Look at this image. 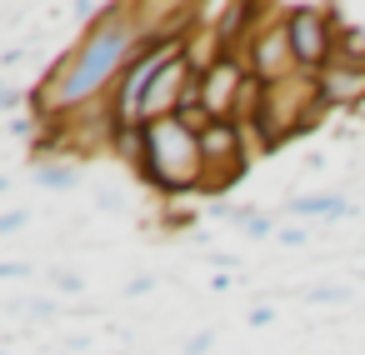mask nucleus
<instances>
[{
    "instance_id": "nucleus-10",
    "label": "nucleus",
    "mask_w": 365,
    "mask_h": 355,
    "mask_svg": "<svg viewBox=\"0 0 365 355\" xmlns=\"http://www.w3.org/2000/svg\"><path fill=\"white\" fill-rule=\"evenodd\" d=\"M21 225H31V210H16V215H0V235H11V230H21Z\"/></svg>"
},
{
    "instance_id": "nucleus-3",
    "label": "nucleus",
    "mask_w": 365,
    "mask_h": 355,
    "mask_svg": "<svg viewBox=\"0 0 365 355\" xmlns=\"http://www.w3.org/2000/svg\"><path fill=\"white\" fill-rule=\"evenodd\" d=\"M340 11L335 6H285V36H290V56L305 76H320L335 61L340 46Z\"/></svg>"
},
{
    "instance_id": "nucleus-5",
    "label": "nucleus",
    "mask_w": 365,
    "mask_h": 355,
    "mask_svg": "<svg viewBox=\"0 0 365 355\" xmlns=\"http://www.w3.org/2000/svg\"><path fill=\"white\" fill-rule=\"evenodd\" d=\"M245 71L260 81V86H280V81H290V76H300V66H295V56H290V36H285V11H270L265 16V26L250 36V46H245Z\"/></svg>"
},
{
    "instance_id": "nucleus-6",
    "label": "nucleus",
    "mask_w": 365,
    "mask_h": 355,
    "mask_svg": "<svg viewBox=\"0 0 365 355\" xmlns=\"http://www.w3.org/2000/svg\"><path fill=\"white\" fill-rule=\"evenodd\" d=\"M315 86H320V101H325L330 110H360V106H365V66L330 61V66L315 76Z\"/></svg>"
},
{
    "instance_id": "nucleus-12",
    "label": "nucleus",
    "mask_w": 365,
    "mask_h": 355,
    "mask_svg": "<svg viewBox=\"0 0 365 355\" xmlns=\"http://www.w3.org/2000/svg\"><path fill=\"white\" fill-rule=\"evenodd\" d=\"M145 290H155V275H150V280H145V275H140V280H130V290H125V295H145Z\"/></svg>"
},
{
    "instance_id": "nucleus-9",
    "label": "nucleus",
    "mask_w": 365,
    "mask_h": 355,
    "mask_svg": "<svg viewBox=\"0 0 365 355\" xmlns=\"http://www.w3.org/2000/svg\"><path fill=\"white\" fill-rule=\"evenodd\" d=\"M305 300H320V305L335 300V305H340V300H350V290H340V285H320V290H305Z\"/></svg>"
},
{
    "instance_id": "nucleus-2",
    "label": "nucleus",
    "mask_w": 365,
    "mask_h": 355,
    "mask_svg": "<svg viewBox=\"0 0 365 355\" xmlns=\"http://www.w3.org/2000/svg\"><path fill=\"white\" fill-rule=\"evenodd\" d=\"M145 135V150H140V180H150L165 200H180V195H200L205 185V160H200V135L185 125V120H155V125H140Z\"/></svg>"
},
{
    "instance_id": "nucleus-1",
    "label": "nucleus",
    "mask_w": 365,
    "mask_h": 355,
    "mask_svg": "<svg viewBox=\"0 0 365 355\" xmlns=\"http://www.w3.org/2000/svg\"><path fill=\"white\" fill-rule=\"evenodd\" d=\"M155 36V26L145 31V11L135 6H106L81 41L41 76V86L31 91V110L41 125L71 120L91 106H106V96L115 91V81L125 76V66L135 61V51Z\"/></svg>"
},
{
    "instance_id": "nucleus-4",
    "label": "nucleus",
    "mask_w": 365,
    "mask_h": 355,
    "mask_svg": "<svg viewBox=\"0 0 365 355\" xmlns=\"http://www.w3.org/2000/svg\"><path fill=\"white\" fill-rule=\"evenodd\" d=\"M250 155H255V140H250L245 125H235V120H210V125L200 130V160H205V185H200V195H220L225 185H235V180L245 175Z\"/></svg>"
},
{
    "instance_id": "nucleus-11",
    "label": "nucleus",
    "mask_w": 365,
    "mask_h": 355,
    "mask_svg": "<svg viewBox=\"0 0 365 355\" xmlns=\"http://www.w3.org/2000/svg\"><path fill=\"white\" fill-rule=\"evenodd\" d=\"M16 106H21V96H11V86L0 81V110H16Z\"/></svg>"
},
{
    "instance_id": "nucleus-8",
    "label": "nucleus",
    "mask_w": 365,
    "mask_h": 355,
    "mask_svg": "<svg viewBox=\"0 0 365 355\" xmlns=\"http://www.w3.org/2000/svg\"><path fill=\"white\" fill-rule=\"evenodd\" d=\"M31 175H36L46 190H76V185H81V170H71V165H46V160H41Z\"/></svg>"
},
{
    "instance_id": "nucleus-7",
    "label": "nucleus",
    "mask_w": 365,
    "mask_h": 355,
    "mask_svg": "<svg viewBox=\"0 0 365 355\" xmlns=\"http://www.w3.org/2000/svg\"><path fill=\"white\" fill-rule=\"evenodd\" d=\"M285 215H300V220H345V215H355V205L345 200V195H295L290 205H285Z\"/></svg>"
}]
</instances>
